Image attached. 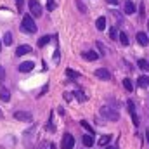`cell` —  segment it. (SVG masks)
I'll return each instance as SVG.
<instances>
[{
    "label": "cell",
    "mask_w": 149,
    "mask_h": 149,
    "mask_svg": "<svg viewBox=\"0 0 149 149\" xmlns=\"http://www.w3.org/2000/svg\"><path fill=\"white\" fill-rule=\"evenodd\" d=\"M21 28L26 31V33H30V35H33V33H37V24H35V21H33V17H31V14H26L24 17H23V23H21Z\"/></svg>",
    "instance_id": "cell-1"
},
{
    "label": "cell",
    "mask_w": 149,
    "mask_h": 149,
    "mask_svg": "<svg viewBox=\"0 0 149 149\" xmlns=\"http://www.w3.org/2000/svg\"><path fill=\"white\" fill-rule=\"evenodd\" d=\"M101 114L106 120H109V121H118L120 120V113L116 111L114 108H111V106H102L101 108Z\"/></svg>",
    "instance_id": "cell-2"
},
{
    "label": "cell",
    "mask_w": 149,
    "mask_h": 149,
    "mask_svg": "<svg viewBox=\"0 0 149 149\" xmlns=\"http://www.w3.org/2000/svg\"><path fill=\"white\" fill-rule=\"evenodd\" d=\"M28 7H30L31 17H40V16H42V5L38 3L37 0H30V2H28Z\"/></svg>",
    "instance_id": "cell-3"
},
{
    "label": "cell",
    "mask_w": 149,
    "mask_h": 149,
    "mask_svg": "<svg viewBox=\"0 0 149 149\" xmlns=\"http://www.w3.org/2000/svg\"><path fill=\"white\" fill-rule=\"evenodd\" d=\"M73 146H74V137L71 134H64L63 142H61V149H73Z\"/></svg>",
    "instance_id": "cell-4"
},
{
    "label": "cell",
    "mask_w": 149,
    "mask_h": 149,
    "mask_svg": "<svg viewBox=\"0 0 149 149\" xmlns=\"http://www.w3.org/2000/svg\"><path fill=\"white\" fill-rule=\"evenodd\" d=\"M14 118L16 120H19V121H33V114L30 111H16L14 113Z\"/></svg>",
    "instance_id": "cell-5"
},
{
    "label": "cell",
    "mask_w": 149,
    "mask_h": 149,
    "mask_svg": "<svg viewBox=\"0 0 149 149\" xmlns=\"http://www.w3.org/2000/svg\"><path fill=\"white\" fill-rule=\"evenodd\" d=\"M128 111H130V116H132V121H134V125L135 127H139V116H137V111H135V104L132 102V101H128Z\"/></svg>",
    "instance_id": "cell-6"
},
{
    "label": "cell",
    "mask_w": 149,
    "mask_h": 149,
    "mask_svg": "<svg viewBox=\"0 0 149 149\" xmlns=\"http://www.w3.org/2000/svg\"><path fill=\"white\" fill-rule=\"evenodd\" d=\"M95 76H97L99 80H104V81L111 80V73H109L106 68H99V70H95Z\"/></svg>",
    "instance_id": "cell-7"
},
{
    "label": "cell",
    "mask_w": 149,
    "mask_h": 149,
    "mask_svg": "<svg viewBox=\"0 0 149 149\" xmlns=\"http://www.w3.org/2000/svg\"><path fill=\"white\" fill-rule=\"evenodd\" d=\"M33 68H35V63H33V61H24V63L19 64V71H21V73H28V71H31Z\"/></svg>",
    "instance_id": "cell-8"
},
{
    "label": "cell",
    "mask_w": 149,
    "mask_h": 149,
    "mask_svg": "<svg viewBox=\"0 0 149 149\" xmlns=\"http://www.w3.org/2000/svg\"><path fill=\"white\" fill-rule=\"evenodd\" d=\"M137 42H139L141 45H144V47H146V45L149 43V37L144 33V31H139V33H137Z\"/></svg>",
    "instance_id": "cell-9"
},
{
    "label": "cell",
    "mask_w": 149,
    "mask_h": 149,
    "mask_svg": "<svg viewBox=\"0 0 149 149\" xmlns=\"http://www.w3.org/2000/svg\"><path fill=\"white\" fill-rule=\"evenodd\" d=\"M123 7H125V14H134L135 12V3L132 0H127Z\"/></svg>",
    "instance_id": "cell-10"
},
{
    "label": "cell",
    "mask_w": 149,
    "mask_h": 149,
    "mask_svg": "<svg viewBox=\"0 0 149 149\" xmlns=\"http://www.w3.org/2000/svg\"><path fill=\"white\" fill-rule=\"evenodd\" d=\"M28 52H31V47L30 45H19L17 50H16V56H26Z\"/></svg>",
    "instance_id": "cell-11"
},
{
    "label": "cell",
    "mask_w": 149,
    "mask_h": 149,
    "mask_svg": "<svg viewBox=\"0 0 149 149\" xmlns=\"http://www.w3.org/2000/svg\"><path fill=\"white\" fill-rule=\"evenodd\" d=\"M0 99H2L3 102H9V101H10V92H9L5 87H0Z\"/></svg>",
    "instance_id": "cell-12"
},
{
    "label": "cell",
    "mask_w": 149,
    "mask_h": 149,
    "mask_svg": "<svg viewBox=\"0 0 149 149\" xmlns=\"http://www.w3.org/2000/svg\"><path fill=\"white\" fill-rule=\"evenodd\" d=\"M81 56H83V59H87V61H97V59H99V56H97V54H95L94 50H88V52H83Z\"/></svg>",
    "instance_id": "cell-13"
},
{
    "label": "cell",
    "mask_w": 149,
    "mask_h": 149,
    "mask_svg": "<svg viewBox=\"0 0 149 149\" xmlns=\"http://www.w3.org/2000/svg\"><path fill=\"white\" fill-rule=\"evenodd\" d=\"M118 38H120L121 45H128V43H130V40H128V35H127L125 31H120V33H118Z\"/></svg>",
    "instance_id": "cell-14"
},
{
    "label": "cell",
    "mask_w": 149,
    "mask_h": 149,
    "mask_svg": "<svg viewBox=\"0 0 149 149\" xmlns=\"http://www.w3.org/2000/svg\"><path fill=\"white\" fill-rule=\"evenodd\" d=\"M95 26H97V30H104L106 28V17H97V21H95Z\"/></svg>",
    "instance_id": "cell-15"
},
{
    "label": "cell",
    "mask_w": 149,
    "mask_h": 149,
    "mask_svg": "<svg viewBox=\"0 0 149 149\" xmlns=\"http://www.w3.org/2000/svg\"><path fill=\"white\" fill-rule=\"evenodd\" d=\"M83 146H87V148H90V146H94V137L88 134V135H83Z\"/></svg>",
    "instance_id": "cell-16"
},
{
    "label": "cell",
    "mask_w": 149,
    "mask_h": 149,
    "mask_svg": "<svg viewBox=\"0 0 149 149\" xmlns=\"http://www.w3.org/2000/svg\"><path fill=\"white\" fill-rule=\"evenodd\" d=\"M111 142V135H102L101 139H99V146L102 148V146H108Z\"/></svg>",
    "instance_id": "cell-17"
},
{
    "label": "cell",
    "mask_w": 149,
    "mask_h": 149,
    "mask_svg": "<svg viewBox=\"0 0 149 149\" xmlns=\"http://www.w3.org/2000/svg\"><path fill=\"white\" fill-rule=\"evenodd\" d=\"M137 83H139V87H149V76H141L139 80H137Z\"/></svg>",
    "instance_id": "cell-18"
},
{
    "label": "cell",
    "mask_w": 149,
    "mask_h": 149,
    "mask_svg": "<svg viewBox=\"0 0 149 149\" xmlns=\"http://www.w3.org/2000/svg\"><path fill=\"white\" fill-rule=\"evenodd\" d=\"M137 64H139V68H141L142 71H149V63L146 61V59H139Z\"/></svg>",
    "instance_id": "cell-19"
},
{
    "label": "cell",
    "mask_w": 149,
    "mask_h": 149,
    "mask_svg": "<svg viewBox=\"0 0 149 149\" xmlns=\"http://www.w3.org/2000/svg\"><path fill=\"white\" fill-rule=\"evenodd\" d=\"M80 125H81L85 130H88V134H90V135H94V134H95V130H94V128H92V127H90V125L85 121V120H81V121H80Z\"/></svg>",
    "instance_id": "cell-20"
},
{
    "label": "cell",
    "mask_w": 149,
    "mask_h": 149,
    "mask_svg": "<svg viewBox=\"0 0 149 149\" xmlns=\"http://www.w3.org/2000/svg\"><path fill=\"white\" fill-rule=\"evenodd\" d=\"M123 87H125L128 92H132V90H134V83L130 81V78H125V80H123Z\"/></svg>",
    "instance_id": "cell-21"
},
{
    "label": "cell",
    "mask_w": 149,
    "mask_h": 149,
    "mask_svg": "<svg viewBox=\"0 0 149 149\" xmlns=\"http://www.w3.org/2000/svg\"><path fill=\"white\" fill-rule=\"evenodd\" d=\"M49 42H50V37H49V35H45V37H42L40 40H38V47H45Z\"/></svg>",
    "instance_id": "cell-22"
},
{
    "label": "cell",
    "mask_w": 149,
    "mask_h": 149,
    "mask_svg": "<svg viewBox=\"0 0 149 149\" xmlns=\"http://www.w3.org/2000/svg\"><path fill=\"white\" fill-rule=\"evenodd\" d=\"M76 5H78V10H80L81 14H85V12H87V7L83 5V2H81V0H76Z\"/></svg>",
    "instance_id": "cell-23"
},
{
    "label": "cell",
    "mask_w": 149,
    "mask_h": 149,
    "mask_svg": "<svg viewBox=\"0 0 149 149\" xmlns=\"http://www.w3.org/2000/svg\"><path fill=\"white\" fill-rule=\"evenodd\" d=\"M3 43H5V45H10V43H12V33H9V31L5 33V38H3Z\"/></svg>",
    "instance_id": "cell-24"
},
{
    "label": "cell",
    "mask_w": 149,
    "mask_h": 149,
    "mask_svg": "<svg viewBox=\"0 0 149 149\" xmlns=\"http://www.w3.org/2000/svg\"><path fill=\"white\" fill-rule=\"evenodd\" d=\"M109 38H111V40H116V38H118V31H116V28H111V30H109Z\"/></svg>",
    "instance_id": "cell-25"
},
{
    "label": "cell",
    "mask_w": 149,
    "mask_h": 149,
    "mask_svg": "<svg viewBox=\"0 0 149 149\" xmlns=\"http://www.w3.org/2000/svg\"><path fill=\"white\" fill-rule=\"evenodd\" d=\"M66 74H68L70 78H78V76H80V73H76L73 70H66Z\"/></svg>",
    "instance_id": "cell-26"
},
{
    "label": "cell",
    "mask_w": 149,
    "mask_h": 149,
    "mask_svg": "<svg viewBox=\"0 0 149 149\" xmlns=\"http://www.w3.org/2000/svg\"><path fill=\"white\" fill-rule=\"evenodd\" d=\"M56 9V2L54 0H47V10H54Z\"/></svg>",
    "instance_id": "cell-27"
},
{
    "label": "cell",
    "mask_w": 149,
    "mask_h": 149,
    "mask_svg": "<svg viewBox=\"0 0 149 149\" xmlns=\"http://www.w3.org/2000/svg\"><path fill=\"white\" fill-rule=\"evenodd\" d=\"M74 95H76V97H78V101H81V102H83V101L87 99V97H85V95L81 94V90H76V92H74Z\"/></svg>",
    "instance_id": "cell-28"
},
{
    "label": "cell",
    "mask_w": 149,
    "mask_h": 149,
    "mask_svg": "<svg viewBox=\"0 0 149 149\" xmlns=\"http://www.w3.org/2000/svg\"><path fill=\"white\" fill-rule=\"evenodd\" d=\"M16 5H17L19 10H23V7H24V0H16Z\"/></svg>",
    "instance_id": "cell-29"
},
{
    "label": "cell",
    "mask_w": 149,
    "mask_h": 149,
    "mask_svg": "<svg viewBox=\"0 0 149 149\" xmlns=\"http://www.w3.org/2000/svg\"><path fill=\"white\" fill-rule=\"evenodd\" d=\"M3 78H5V70L0 66V81H3Z\"/></svg>",
    "instance_id": "cell-30"
},
{
    "label": "cell",
    "mask_w": 149,
    "mask_h": 149,
    "mask_svg": "<svg viewBox=\"0 0 149 149\" xmlns=\"http://www.w3.org/2000/svg\"><path fill=\"white\" fill-rule=\"evenodd\" d=\"M97 47H99V49H101V52H102V54H104V45H102V43H101V42H97Z\"/></svg>",
    "instance_id": "cell-31"
},
{
    "label": "cell",
    "mask_w": 149,
    "mask_h": 149,
    "mask_svg": "<svg viewBox=\"0 0 149 149\" xmlns=\"http://www.w3.org/2000/svg\"><path fill=\"white\" fill-rule=\"evenodd\" d=\"M108 3H111V5H116V3H118V0H108Z\"/></svg>",
    "instance_id": "cell-32"
},
{
    "label": "cell",
    "mask_w": 149,
    "mask_h": 149,
    "mask_svg": "<svg viewBox=\"0 0 149 149\" xmlns=\"http://www.w3.org/2000/svg\"><path fill=\"white\" fill-rule=\"evenodd\" d=\"M146 137H148V141H149V130H146Z\"/></svg>",
    "instance_id": "cell-33"
},
{
    "label": "cell",
    "mask_w": 149,
    "mask_h": 149,
    "mask_svg": "<svg viewBox=\"0 0 149 149\" xmlns=\"http://www.w3.org/2000/svg\"><path fill=\"white\" fill-rule=\"evenodd\" d=\"M106 149H118V148H114V146H109V148H106Z\"/></svg>",
    "instance_id": "cell-34"
},
{
    "label": "cell",
    "mask_w": 149,
    "mask_h": 149,
    "mask_svg": "<svg viewBox=\"0 0 149 149\" xmlns=\"http://www.w3.org/2000/svg\"><path fill=\"white\" fill-rule=\"evenodd\" d=\"M50 149H56V144H50Z\"/></svg>",
    "instance_id": "cell-35"
},
{
    "label": "cell",
    "mask_w": 149,
    "mask_h": 149,
    "mask_svg": "<svg viewBox=\"0 0 149 149\" xmlns=\"http://www.w3.org/2000/svg\"><path fill=\"white\" fill-rule=\"evenodd\" d=\"M0 52H2V42H0Z\"/></svg>",
    "instance_id": "cell-36"
}]
</instances>
